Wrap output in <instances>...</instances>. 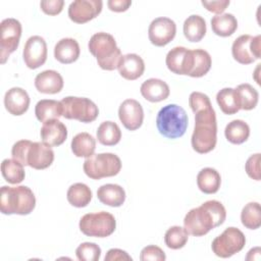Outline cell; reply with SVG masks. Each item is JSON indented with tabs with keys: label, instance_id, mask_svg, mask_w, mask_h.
Wrapping results in <instances>:
<instances>
[{
	"label": "cell",
	"instance_id": "cell-34",
	"mask_svg": "<svg viewBox=\"0 0 261 261\" xmlns=\"http://www.w3.org/2000/svg\"><path fill=\"white\" fill-rule=\"evenodd\" d=\"M1 172L4 179L12 185H17L24 179L23 165L15 159H4L1 163Z\"/></svg>",
	"mask_w": 261,
	"mask_h": 261
},
{
	"label": "cell",
	"instance_id": "cell-24",
	"mask_svg": "<svg viewBox=\"0 0 261 261\" xmlns=\"http://www.w3.org/2000/svg\"><path fill=\"white\" fill-rule=\"evenodd\" d=\"M97 197L104 205L120 207L125 201V191L119 185L106 184L98 189Z\"/></svg>",
	"mask_w": 261,
	"mask_h": 261
},
{
	"label": "cell",
	"instance_id": "cell-14",
	"mask_svg": "<svg viewBox=\"0 0 261 261\" xmlns=\"http://www.w3.org/2000/svg\"><path fill=\"white\" fill-rule=\"evenodd\" d=\"M165 63L171 72L180 75H190L194 67L193 50L176 46L168 51Z\"/></svg>",
	"mask_w": 261,
	"mask_h": 261
},
{
	"label": "cell",
	"instance_id": "cell-21",
	"mask_svg": "<svg viewBox=\"0 0 261 261\" xmlns=\"http://www.w3.org/2000/svg\"><path fill=\"white\" fill-rule=\"evenodd\" d=\"M36 89L43 94H57L63 88V77L53 69H47L35 77Z\"/></svg>",
	"mask_w": 261,
	"mask_h": 261
},
{
	"label": "cell",
	"instance_id": "cell-13",
	"mask_svg": "<svg viewBox=\"0 0 261 261\" xmlns=\"http://www.w3.org/2000/svg\"><path fill=\"white\" fill-rule=\"evenodd\" d=\"M176 34L175 22L165 16H160L153 19L148 29V37L150 42L157 46L163 47L171 42Z\"/></svg>",
	"mask_w": 261,
	"mask_h": 261
},
{
	"label": "cell",
	"instance_id": "cell-26",
	"mask_svg": "<svg viewBox=\"0 0 261 261\" xmlns=\"http://www.w3.org/2000/svg\"><path fill=\"white\" fill-rule=\"evenodd\" d=\"M35 114L37 119L43 123L51 119H58L62 116L61 102L52 99L40 100L36 104Z\"/></svg>",
	"mask_w": 261,
	"mask_h": 261
},
{
	"label": "cell",
	"instance_id": "cell-45",
	"mask_svg": "<svg viewBox=\"0 0 261 261\" xmlns=\"http://www.w3.org/2000/svg\"><path fill=\"white\" fill-rule=\"evenodd\" d=\"M108 8L114 12H122L128 9L132 5L130 0H109L107 1Z\"/></svg>",
	"mask_w": 261,
	"mask_h": 261
},
{
	"label": "cell",
	"instance_id": "cell-31",
	"mask_svg": "<svg viewBox=\"0 0 261 261\" xmlns=\"http://www.w3.org/2000/svg\"><path fill=\"white\" fill-rule=\"evenodd\" d=\"M66 198L70 205L76 208H83L91 202L92 191L86 184L75 182L68 188Z\"/></svg>",
	"mask_w": 261,
	"mask_h": 261
},
{
	"label": "cell",
	"instance_id": "cell-16",
	"mask_svg": "<svg viewBox=\"0 0 261 261\" xmlns=\"http://www.w3.org/2000/svg\"><path fill=\"white\" fill-rule=\"evenodd\" d=\"M101 0H75L68 6V16L76 23H85L95 18L102 11Z\"/></svg>",
	"mask_w": 261,
	"mask_h": 261
},
{
	"label": "cell",
	"instance_id": "cell-40",
	"mask_svg": "<svg viewBox=\"0 0 261 261\" xmlns=\"http://www.w3.org/2000/svg\"><path fill=\"white\" fill-rule=\"evenodd\" d=\"M140 259L142 261H164L166 256L160 247L150 245L143 248L140 254Z\"/></svg>",
	"mask_w": 261,
	"mask_h": 261
},
{
	"label": "cell",
	"instance_id": "cell-38",
	"mask_svg": "<svg viewBox=\"0 0 261 261\" xmlns=\"http://www.w3.org/2000/svg\"><path fill=\"white\" fill-rule=\"evenodd\" d=\"M193 53H194V67L190 76L201 77L210 70L212 59L210 54L203 49H195L193 50Z\"/></svg>",
	"mask_w": 261,
	"mask_h": 261
},
{
	"label": "cell",
	"instance_id": "cell-12",
	"mask_svg": "<svg viewBox=\"0 0 261 261\" xmlns=\"http://www.w3.org/2000/svg\"><path fill=\"white\" fill-rule=\"evenodd\" d=\"M21 31V23L16 18L8 17L1 21L0 59L2 64H4L7 61L9 55L17 49Z\"/></svg>",
	"mask_w": 261,
	"mask_h": 261
},
{
	"label": "cell",
	"instance_id": "cell-9",
	"mask_svg": "<svg viewBox=\"0 0 261 261\" xmlns=\"http://www.w3.org/2000/svg\"><path fill=\"white\" fill-rule=\"evenodd\" d=\"M81 231L88 237L106 238L111 236L116 228L114 216L106 211L85 214L79 223Z\"/></svg>",
	"mask_w": 261,
	"mask_h": 261
},
{
	"label": "cell",
	"instance_id": "cell-41",
	"mask_svg": "<svg viewBox=\"0 0 261 261\" xmlns=\"http://www.w3.org/2000/svg\"><path fill=\"white\" fill-rule=\"evenodd\" d=\"M260 153H256L254 155H251L245 165V169L247 174L255 179V180H260L261 174H260Z\"/></svg>",
	"mask_w": 261,
	"mask_h": 261
},
{
	"label": "cell",
	"instance_id": "cell-6",
	"mask_svg": "<svg viewBox=\"0 0 261 261\" xmlns=\"http://www.w3.org/2000/svg\"><path fill=\"white\" fill-rule=\"evenodd\" d=\"M188 114L176 104L163 106L157 113L156 126L160 135L167 139H177L185 135L188 128Z\"/></svg>",
	"mask_w": 261,
	"mask_h": 261
},
{
	"label": "cell",
	"instance_id": "cell-22",
	"mask_svg": "<svg viewBox=\"0 0 261 261\" xmlns=\"http://www.w3.org/2000/svg\"><path fill=\"white\" fill-rule=\"evenodd\" d=\"M142 96L153 103L163 101L168 98L170 90L168 85L160 79H149L146 80L140 88Z\"/></svg>",
	"mask_w": 261,
	"mask_h": 261
},
{
	"label": "cell",
	"instance_id": "cell-39",
	"mask_svg": "<svg viewBox=\"0 0 261 261\" xmlns=\"http://www.w3.org/2000/svg\"><path fill=\"white\" fill-rule=\"evenodd\" d=\"M76 258L80 261H98L101 256V249L95 243H82L75 250Z\"/></svg>",
	"mask_w": 261,
	"mask_h": 261
},
{
	"label": "cell",
	"instance_id": "cell-35",
	"mask_svg": "<svg viewBox=\"0 0 261 261\" xmlns=\"http://www.w3.org/2000/svg\"><path fill=\"white\" fill-rule=\"evenodd\" d=\"M240 108L243 110H252L258 104V91L250 84H241L236 89Z\"/></svg>",
	"mask_w": 261,
	"mask_h": 261
},
{
	"label": "cell",
	"instance_id": "cell-23",
	"mask_svg": "<svg viewBox=\"0 0 261 261\" xmlns=\"http://www.w3.org/2000/svg\"><path fill=\"white\" fill-rule=\"evenodd\" d=\"M81 49L77 41L72 38H63L59 40L54 47V57L63 64H69L77 60Z\"/></svg>",
	"mask_w": 261,
	"mask_h": 261
},
{
	"label": "cell",
	"instance_id": "cell-44",
	"mask_svg": "<svg viewBox=\"0 0 261 261\" xmlns=\"http://www.w3.org/2000/svg\"><path fill=\"white\" fill-rule=\"evenodd\" d=\"M104 260L105 261H123V260H133V258L125 252V251H123V250H121V249H110L108 252H107V254H106V256H105V258H104Z\"/></svg>",
	"mask_w": 261,
	"mask_h": 261
},
{
	"label": "cell",
	"instance_id": "cell-4",
	"mask_svg": "<svg viewBox=\"0 0 261 261\" xmlns=\"http://www.w3.org/2000/svg\"><path fill=\"white\" fill-rule=\"evenodd\" d=\"M36 197L27 186H3L0 190V210L3 214L28 215L35 209Z\"/></svg>",
	"mask_w": 261,
	"mask_h": 261
},
{
	"label": "cell",
	"instance_id": "cell-33",
	"mask_svg": "<svg viewBox=\"0 0 261 261\" xmlns=\"http://www.w3.org/2000/svg\"><path fill=\"white\" fill-rule=\"evenodd\" d=\"M216 102L224 114L231 115L241 110L236 90L232 88L221 89L216 95Z\"/></svg>",
	"mask_w": 261,
	"mask_h": 261
},
{
	"label": "cell",
	"instance_id": "cell-5",
	"mask_svg": "<svg viewBox=\"0 0 261 261\" xmlns=\"http://www.w3.org/2000/svg\"><path fill=\"white\" fill-rule=\"evenodd\" d=\"M88 48L102 69L114 70L117 68L122 55L112 35L104 32L94 34L89 41Z\"/></svg>",
	"mask_w": 261,
	"mask_h": 261
},
{
	"label": "cell",
	"instance_id": "cell-30",
	"mask_svg": "<svg viewBox=\"0 0 261 261\" xmlns=\"http://www.w3.org/2000/svg\"><path fill=\"white\" fill-rule=\"evenodd\" d=\"M224 136L229 143L241 145L248 140L250 136V127L244 120L233 119L226 124Z\"/></svg>",
	"mask_w": 261,
	"mask_h": 261
},
{
	"label": "cell",
	"instance_id": "cell-27",
	"mask_svg": "<svg viewBox=\"0 0 261 261\" xmlns=\"http://www.w3.org/2000/svg\"><path fill=\"white\" fill-rule=\"evenodd\" d=\"M206 21L198 14H192L184 22V35L190 42H200L206 35Z\"/></svg>",
	"mask_w": 261,
	"mask_h": 261
},
{
	"label": "cell",
	"instance_id": "cell-19",
	"mask_svg": "<svg viewBox=\"0 0 261 261\" xmlns=\"http://www.w3.org/2000/svg\"><path fill=\"white\" fill-rule=\"evenodd\" d=\"M41 139L51 147L62 145L67 138V128L58 119H51L43 123L40 130Z\"/></svg>",
	"mask_w": 261,
	"mask_h": 261
},
{
	"label": "cell",
	"instance_id": "cell-18",
	"mask_svg": "<svg viewBox=\"0 0 261 261\" xmlns=\"http://www.w3.org/2000/svg\"><path fill=\"white\" fill-rule=\"evenodd\" d=\"M4 106L10 114L22 115L29 109L30 96L22 88L13 87L5 93Z\"/></svg>",
	"mask_w": 261,
	"mask_h": 261
},
{
	"label": "cell",
	"instance_id": "cell-37",
	"mask_svg": "<svg viewBox=\"0 0 261 261\" xmlns=\"http://www.w3.org/2000/svg\"><path fill=\"white\" fill-rule=\"evenodd\" d=\"M189 240V233L179 225H174L169 227L164 234L165 245L172 250H178L185 247Z\"/></svg>",
	"mask_w": 261,
	"mask_h": 261
},
{
	"label": "cell",
	"instance_id": "cell-3",
	"mask_svg": "<svg viewBox=\"0 0 261 261\" xmlns=\"http://www.w3.org/2000/svg\"><path fill=\"white\" fill-rule=\"evenodd\" d=\"M11 155L23 166L38 170L48 168L54 161V151L44 142L19 140L13 144Z\"/></svg>",
	"mask_w": 261,
	"mask_h": 261
},
{
	"label": "cell",
	"instance_id": "cell-20",
	"mask_svg": "<svg viewBox=\"0 0 261 261\" xmlns=\"http://www.w3.org/2000/svg\"><path fill=\"white\" fill-rule=\"evenodd\" d=\"M119 74L127 80L135 81L143 75L145 71V62L143 58L136 53H128L122 55L118 63Z\"/></svg>",
	"mask_w": 261,
	"mask_h": 261
},
{
	"label": "cell",
	"instance_id": "cell-29",
	"mask_svg": "<svg viewBox=\"0 0 261 261\" xmlns=\"http://www.w3.org/2000/svg\"><path fill=\"white\" fill-rule=\"evenodd\" d=\"M213 33L220 37L231 36L238 29V20L231 13H221L211 18Z\"/></svg>",
	"mask_w": 261,
	"mask_h": 261
},
{
	"label": "cell",
	"instance_id": "cell-43",
	"mask_svg": "<svg viewBox=\"0 0 261 261\" xmlns=\"http://www.w3.org/2000/svg\"><path fill=\"white\" fill-rule=\"evenodd\" d=\"M202 5L208 10L213 13L221 14L226 7L229 5V0H218V1H202Z\"/></svg>",
	"mask_w": 261,
	"mask_h": 261
},
{
	"label": "cell",
	"instance_id": "cell-11",
	"mask_svg": "<svg viewBox=\"0 0 261 261\" xmlns=\"http://www.w3.org/2000/svg\"><path fill=\"white\" fill-rule=\"evenodd\" d=\"M231 54L234 60L241 64H251L261 56V36L242 35L238 37L231 46Z\"/></svg>",
	"mask_w": 261,
	"mask_h": 261
},
{
	"label": "cell",
	"instance_id": "cell-15",
	"mask_svg": "<svg viewBox=\"0 0 261 261\" xmlns=\"http://www.w3.org/2000/svg\"><path fill=\"white\" fill-rule=\"evenodd\" d=\"M47 44L43 37H30L23 47L22 58L25 65L31 69H36L42 66L47 60Z\"/></svg>",
	"mask_w": 261,
	"mask_h": 261
},
{
	"label": "cell",
	"instance_id": "cell-10",
	"mask_svg": "<svg viewBox=\"0 0 261 261\" xmlns=\"http://www.w3.org/2000/svg\"><path fill=\"white\" fill-rule=\"evenodd\" d=\"M246 244V238L242 230L230 226L216 237L211 244L213 253L220 258H229L243 250Z\"/></svg>",
	"mask_w": 261,
	"mask_h": 261
},
{
	"label": "cell",
	"instance_id": "cell-2",
	"mask_svg": "<svg viewBox=\"0 0 261 261\" xmlns=\"http://www.w3.org/2000/svg\"><path fill=\"white\" fill-rule=\"evenodd\" d=\"M195 114V127L191 139L193 149L200 154L212 151L217 142L216 113L212 105L200 109Z\"/></svg>",
	"mask_w": 261,
	"mask_h": 261
},
{
	"label": "cell",
	"instance_id": "cell-42",
	"mask_svg": "<svg viewBox=\"0 0 261 261\" xmlns=\"http://www.w3.org/2000/svg\"><path fill=\"white\" fill-rule=\"evenodd\" d=\"M64 6L63 0H43L40 2V7L44 13L48 15L59 14Z\"/></svg>",
	"mask_w": 261,
	"mask_h": 261
},
{
	"label": "cell",
	"instance_id": "cell-17",
	"mask_svg": "<svg viewBox=\"0 0 261 261\" xmlns=\"http://www.w3.org/2000/svg\"><path fill=\"white\" fill-rule=\"evenodd\" d=\"M118 117L126 129L136 130L141 127L144 120L143 107L137 100L126 99L118 108Z\"/></svg>",
	"mask_w": 261,
	"mask_h": 261
},
{
	"label": "cell",
	"instance_id": "cell-25",
	"mask_svg": "<svg viewBox=\"0 0 261 261\" xmlns=\"http://www.w3.org/2000/svg\"><path fill=\"white\" fill-rule=\"evenodd\" d=\"M197 185L199 190L204 194H215L221 185L219 172L212 167L201 169L197 175Z\"/></svg>",
	"mask_w": 261,
	"mask_h": 261
},
{
	"label": "cell",
	"instance_id": "cell-28",
	"mask_svg": "<svg viewBox=\"0 0 261 261\" xmlns=\"http://www.w3.org/2000/svg\"><path fill=\"white\" fill-rule=\"evenodd\" d=\"M71 151L76 157H90L96 149V140L89 133H80L71 140Z\"/></svg>",
	"mask_w": 261,
	"mask_h": 261
},
{
	"label": "cell",
	"instance_id": "cell-36",
	"mask_svg": "<svg viewBox=\"0 0 261 261\" xmlns=\"http://www.w3.org/2000/svg\"><path fill=\"white\" fill-rule=\"evenodd\" d=\"M242 224L249 229H257L261 225V209L258 202H250L241 212Z\"/></svg>",
	"mask_w": 261,
	"mask_h": 261
},
{
	"label": "cell",
	"instance_id": "cell-7",
	"mask_svg": "<svg viewBox=\"0 0 261 261\" xmlns=\"http://www.w3.org/2000/svg\"><path fill=\"white\" fill-rule=\"evenodd\" d=\"M84 172L92 179L114 176L121 169L120 158L113 153H99L88 157L83 165Z\"/></svg>",
	"mask_w": 261,
	"mask_h": 261
},
{
	"label": "cell",
	"instance_id": "cell-1",
	"mask_svg": "<svg viewBox=\"0 0 261 261\" xmlns=\"http://www.w3.org/2000/svg\"><path fill=\"white\" fill-rule=\"evenodd\" d=\"M226 218L224 206L217 200H209L191 209L185 216L184 227L189 234L202 237L221 225Z\"/></svg>",
	"mask_w": 261,
	"mask_h": 261
},
{
	"label": "cell",
	"instance_id": "cell-8",
	"mask_svg": "<svg viewBox=\"0 0 261 261\" xmlns=\"http://www.w3.org/2000/svg\"><path fill=\"white\" fill-rule=\"evenodd\" d=\"M60 102L64 118L89 123L94 121L99 115L98 106L89 98L67 96Z\"/></svg>",
	"mask_w": 261,
	"mask_h": 261
},
{
	"label": "cell",
	"instance_id": "cell-32",
	"mask_svg": "<svg viewBox=\"0 0 261 261\" xmlns=\"http://www.w3.org/2000/svg\"><path fill=\"white\" fill-rule=\"evenodd\" d=\"M97 139L104 146H114L121 139V130L117 123L106 120L98 126Z\"/></svg>",
	"mask_w": 261,
	"mask_h": 261
}]
</instances>
